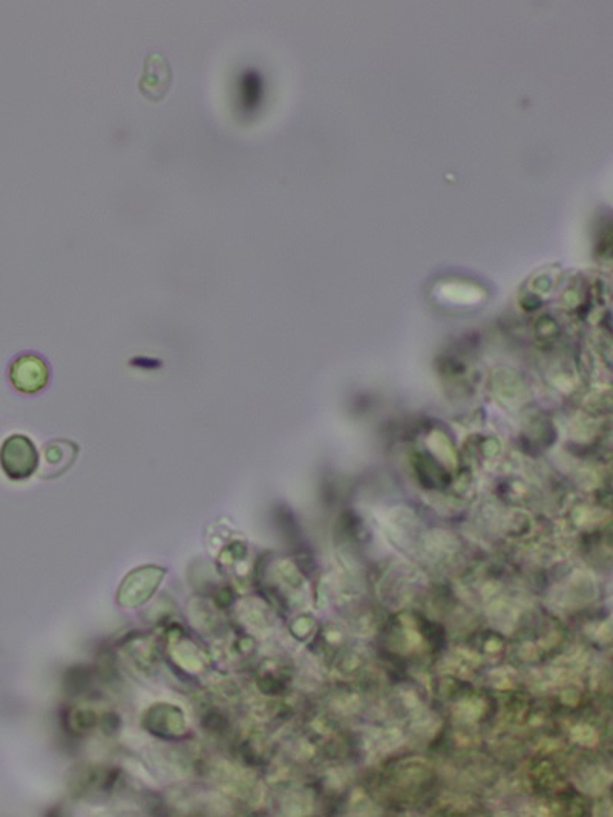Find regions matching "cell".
Here are the masks:
<instances>
[{
	"instance_id": "3957f363",
	"label": "cell",
	"mask_w": 613,
	"mask_h": 817,
	"mask_svg": "<svg viewBox=\"0 0 613 817\" xmlns=\"http://www.w3.org/2000/svg\"><path fill=\"white\" fill-rule=\"evenodd\" d=\"M172 80H174V74H172L168 59L163 54L152 53L146 57L138 89L149 102L158 103L168 94Z\"/></svg>"
},
{
	"instance_id": "277c9868",
	"label": "cell",
	"mask_w": 613,
	"mask_h": 817,
	"mask_svg": "<svg viewBox=\"0 0 613 817\" xmlns=\"http://www.w3.org/2000/svg\"><path fill=\"white\" fill-rule=\"evenodd\" d=\"M79 456V447L71 440H51L43 448V476L53 473V476L65 473L69 466L76 462Z\"/></svg>"
},
{
	"instance_id": "7a4b0ae2",
	"label": "cell",
	"mask_w": 613,
	"mask_h": 817,
	"mask_svg": "<svg viewBox=\"0 0 613 817\" xmlns=\"http://www.w3.org/2000/svg\"><path fill=\"white\" fill-rule=\"evenodd\" d=\"M50 379V368L40 356L22 355L11 364L10 381L17 391L23 394H36L42 391Z\"/></svg>"
},
{
	"instance_id": "6da1fadb",
	"label": "cell",
	"mask_w": 613,
	"mask_h": 817,
	"mask_svg": "<svg viewBox=\"0 0 613 817\" xmlns=\"http://www.w3.org/2000/svg\"><path fill=\"white\" fill-rule=\"evenodd\" d=\"M39 465L36 445L30 437L13 434L0 448V466L10 479H28Z\"/></svg>"
}]
</instances>
